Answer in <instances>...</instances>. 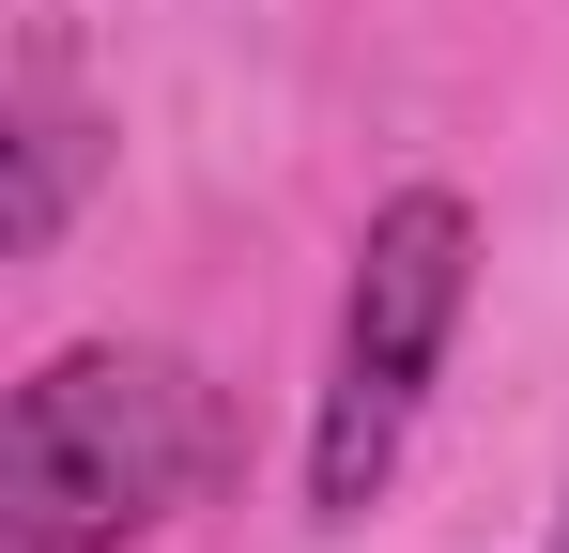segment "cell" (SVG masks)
I'll list each match as a JSON object with an SVG mask.
<instances>
[{"mask_svg":"<svg viewBox=\"0 0 569 553\" xmlns=\"http://www.w3.org/2000/svg\"><path fill=\"white\" fill-rule=\"evenodd\" d=\"M231 446L216 384L154 339H78L0 400V553H123Z\"/></svg>","mask_w":569,"mask_h":553,"instance_id":"1","label":"cell"},{"mask_svg":"<svg viewBox=\"0 0 569 553\" xmlns=\"http://www.w3.org/2000/svg\"><path fill=\"white\" fill-rule=\"evenodd\" d=\"M539 553H569V523H555V539H539Z\"/></svg>","mask_w":569,"mask_h":553,"instance_id":"4","label":"cell"},{"mask_svg":"<svg viewBox=\"0 0 569 553\" xmlns=\"http://www.w3.org/2000/svg\"><path fill=\"white\" fill-rule=\"evenodd\" d=\"M78 184H93V123H78V92H62V78H31V108H16V200H0V247H16V262L62 247Z\"/></svg>","mask_w":569,"mask_h":553,"instance_id":"3","label":"cell"},{"mask_svg":"<svg viewBox=\"0 0 569 553\" xmlns=\"http://www.w3.org/2000/svg\"><path fill=\"white\" fill-rule=\"evenodd\" d=\"M477 292V215L462 184H400L370 231H355V292H339V354H323V415H308V523H370L416 415H431V369L462 339Z\"/></svg>","mask_w":569,"mask_h":553,"instance_id":"2","label":"cell"}]
</instances>
